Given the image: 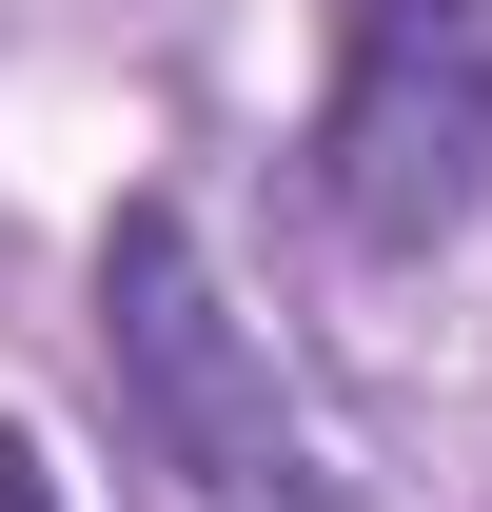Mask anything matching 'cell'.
Masks as SVG:
<instances>
[{
	"label": "cell",
	"instance_id": "cell-1",
	"mask_svg": "<svg viewBox=\"0 0 492 512\" xmlns=\"http://www.w3.org/2000/svg\"><path fill=\"white\" fill-rule=\"evenodd\" d=\"M99 375H119L138 453H158L197 512H335L296 394H276L256 316L217 296V256H197L178 197H119V217H99Z\"/></svg>",
	"mask_w": 492,
	"mask_h": 512
},
{
	"label": "cell",
	"instance_id": "cell-2",
	"mask_svg": "<svg viewBox=\"0 0 492 512\" xmlns=\"http://www.w3.org/2000/svg\"><path fill=\"white\" fill-rule=\"evenodd\" d=\"M492 197V0H335L315 79V217L355 256H433Z\"/></svg>",
	"mask_w": 492,
	"mask_h": 512
},
{
	"label": "cell",
	"instance_id": "cell-3",
	"mask_svg": "<svg viewBox=\"0 0 492 512\" xmlns=\"http://www.w3.org/2000/svg\"><path fill=\"white\" fill-rule=\"evenodd\" d=\"M0 512H79V493H60V453L20 434V414H0Z\"/></svg>",
	"mask_w": 492,
	"mask_h": 512
}]
</instances>
